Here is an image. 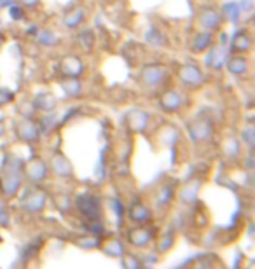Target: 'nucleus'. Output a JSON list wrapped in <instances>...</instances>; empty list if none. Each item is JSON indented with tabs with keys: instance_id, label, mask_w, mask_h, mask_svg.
<instances>
[{
	"instance_id": "f257e3e1",
	"label": "nucleus",
	"mask_w": 255,
	"mask_h": 269,
	"mask_svg": "<svg viewBox=\"0 0 255 269\" xmlns=\"http://www.w3.org/2000/svg\"><path fill=\"white\" fill-rule=\"evenodd\" d=\"M130 240L133 241V245L136 246H143L149 241V232L145 229H135L133 232H130Z\"/></svg>"
}]
</instances>
